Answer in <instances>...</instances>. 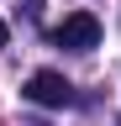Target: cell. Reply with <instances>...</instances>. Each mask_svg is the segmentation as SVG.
Wrapping results in <instances>:
<instances>
[{"label": "cell", "mask_w": 121, "mask_h": 126, "mask_svg": "<svg viewBox=\"0 0 121 126\" xmlns=\"http://www.w3.org/2000/svg\"><path fill=\"white\" fill-rule=\"evenodd\" d=\"M21 94H26L37 110H63V105H74V84H69L63 74H53V68H37V74L21 84Z\"/></svg>", "instance_id": "6da1fadb"}, {"label": "cell", "mask_w": 121, "mask_h": 126, "mask_svg": "<svg viewBox=\"0 0 121 126\" xmlns=\"http://www.w3.org/2000/svg\"><path fill=\"white\" fill-rule=\"evenodd\" d=\"M53 42L69 47V53H89V47H100V21H95L89 11H74V16H63V21H58Z\"/></svg>", "instance_id": "7a4b0ae2"}, {"label": "cell", "mask_w": 121, "mask_h": 126, "mask_svg": "<svg viewBox=\"0 0 121 126\" xmlns=\"http://www.w3.org/2000/svg\"><path fill=\"white\" fill-rule=\"evenodd\" d=\"M5 37H11V26H5V21H0V47H5Z\"/></svg>", "instance_id": "3957f363"}]
</instances>
